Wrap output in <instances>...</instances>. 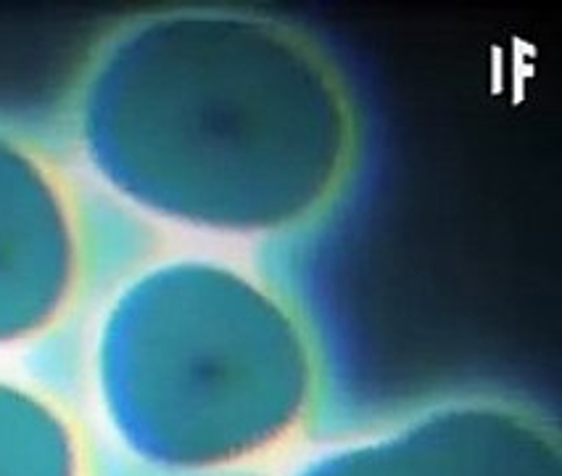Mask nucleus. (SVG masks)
Wrapping results in <instances>:
<instances>
[{
    "mask_svg": "<svg viewBox=\"0 0 562 476\" xmlns=\"http://www.w3.org/2000/svg\"><path fill=\"white\" fill-rule=\"evenodd\" d=\"M0 476H80L67 421L30 389L0 381Z\"/></svg>",
    "mask_w": 562,
    "mask_h": 476,
    "instance_id": "2",
    "label": "nucleus"
},
{
    "mask_svg": "<svg viewBox=\"0 0 562 476\" xmlns=\"http://www.w3.org/2000/svg\"><path fill=\"white\" fill-rule=\"evenodd\" d=\"M30 159L24 154L0 182V342L45 329L75 276L71 220Z\"/></svg>",
    "mask_w": 562,
    "mask_h": 476,
    "instance_id": "1",
    "label": "nucleus"
}]
</instances>
